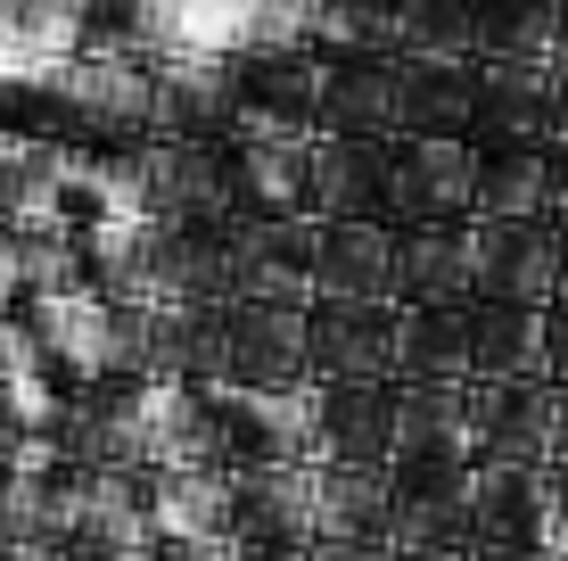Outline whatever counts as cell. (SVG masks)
I'll return each mask as SVG.
<instances>
[{
  "instance_id": "cell-3",
  "label": "cell",
  "mask_w": 568,
  "mask_h": 561,
  "mask_svg": "<svg viewBox=\"0 0 568 561\" xmlns=\"http://www.w3.org/2000/svg\"><path fill=\"white\" fill-rule=\"evenodd\" d=\"M486 207H495V223H519V216H536V199H544V166L536 158H503V173H486Z\"/></svg>"
},
{
  "instance_id": "cell-6",
  "label": "cell",
  "mask_w": 568,
  "mask_h": 561,
  "mask_svg": "<svg viewBox=\"0 0 568 561\" xmlns=\"http://www.w3.org/2000/svg\"><path fill=\"white\" fill-rule=\"evenodd\" d=\"M552 355H560V372H568V305H552Z\"/></svg>"
},
{
  "instance_id": "cell-1",
  "label": "cell",
  "mask_w": 568,
  "mask_h": 561,
  "mask_svg": "<svg viewBox=\"0 0 568 561\" xmlns=\"http://www.w3.org/2000/svg\"><path fill=\"white\" fill-rule=\"evenodd\" d=\"M322 273L338 281V289H379V273H387V240H379V231H329Z\"/></svg>"
},
{
  "instance_id": "cell-5",
  "label": "cell",
  "mask_w": 568,
  "mask_h": 561,
  "mask_svg": "<svg viewBox=\"0 0 568 561\" xmlns=\"http://www.w3.org/2000/svg\"><path fill=\"white\" fill-rule=\"evenodd\" d=\"M404 273H413V289H428V298H445V289L462 281V248H454V240H413Z\"/></svg>"
},
{
  "instance_id": "cell-2",
  "label": "cell",
  "mask_w": 568,
  "mask_h": 561,
  "mask_svg": "<svg viewBox=\"0 0 568 561\" xmlns=\"http://www.w3.org/2000/svg\"><path fill=\"white\" fill-rule=\"evenodd\" d=\"M478 363L486 372H511V363H527V339H536V314L527 305H495V314H478Z\"/></svg>"
},
{
  "instance_id": "cell-4",
  "label": "cell",
  "mask_w": 568,
  "mask_h": 561,
  "mask_svg": "<svg viewBox=\"0 0 568 561\" xmlns=\"http://www.w3.org/2000/svg\"><path fill=\"white\" fill-rule=\"evenodd\" d=\"M313 339H329V355H338V363H379V347H387V322L379 314H322V322H313Z\"/></svg>"
}]
</instances>
